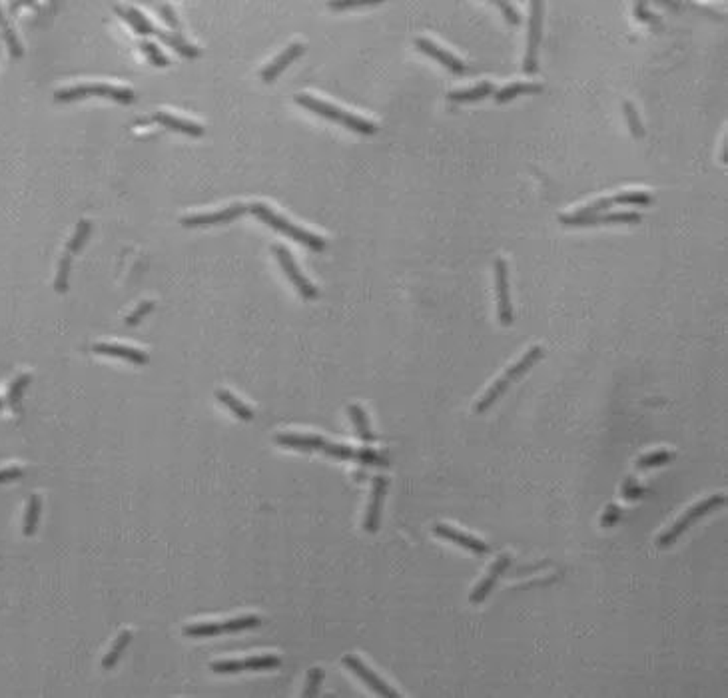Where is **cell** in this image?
I'll return each mask as SVG.
<instances>
[{"mask_svg":"<svg viewBox=\"0 0 728 698\" xmlns=\"http://www.w3.org/2000/svg\"><path fill=\"white\" fill-rule=\"evenodd\" d=\"M152 309H154V302H142L138 308L134 309V311L126 317V326H138Z\"/></svg>","mask_w":728,"mask_h":698,"instance_id":"ab89813d","label":"cell"},{"mask_svg":"<svg viewBox=\"0 0 728 698\" xmlns=\"http://www.w3.org/2000/svg\"><path fill=\"white\" fill-rule=\"evenodd\" d=\"M495 289H497V311H499V322L503 328H509L513 324V304H511V291H509V271L507 262L503 258L495 260Z\"/></svg>","mask_w":728,"mask_h":698,"instance_id":"30bf717a","label":"cell"},{"mask_svg":"<svg viewBox=\"0 0 728 698\" xmlns=\"http://www.w3.org/2000/svg\"><path fill=\"white\" fill-rule=\"evenodd\" d=\"M140 50L144 52L146 56H148V60L152 62L154 66H168V64H170V58L158 48V44H154V42L142 41L140 42Z\"/></svg>","mask_w":728,"mask_h":698,"instance_id":"d590c367","label":"cell"},{"mask_svg":"<svg viewBox=\"0 0 728 698\" xmlns=\"http://www.w3.org/2000/svg\"><path fill=\"white\" fill-rule=\"evenodd\" d=\"M369 4H377L372 0H352V2H330L332 10H348V8H359V6H369Z\"/></svg>","mask_w":728,"mask_h":698,"instance_id":"7bdbcfd3","label":"cell"},{"mask_svg":"<svg viewBox=\"0 0 728 698\" xmlns=\"http://www.w3.org/2000/svg\"><path fill=\"white\" fill-rule=\"evenodd\" d=\"M92 351L102 353V355L120 357V359H126V361L136 363V365H144L146 361H148V355H146L144 351L128 348V346H120V344H94V346H92Z\"/></svg>","mask_w":728,"mask_h":698,"instance_id":"d6986e66","label":"cell"},{"mask_svg":"<svg viewBox=\"0 0 728 698\" xmlns=\"http://www.w3.org/2000/svg\"><path fill=\"white\" fill-rule=\"evenodd\" d=\"M88 96H102V98H110L120 104L134 102V92L124 86H110V84H78L72 88H62L54 92V100L56 102H72V100H80V98H88Z\"/></svg>","mask_w":728,"mask_h":698,"instance_id":"8992f818","label":"cell"},{"mask_svg":"<svg viewBox=\"0 0 728 698\" xmlns=\"http://www.w3.org/2000/svg\"><path fill=\"white\" fill-rule=\"evenodd\" d=\"M670 459H674V455H672L670 451L648 453V455H645V457H641V459H639L637 469L645 471V469H652V467H661V465H666Z\"/></svg>","mask_w":728,"mask_h":698,"instance_id":"1f68e13d","label":"cell"},{"mask_svg":"<svg viewBox=\"0 0 728 698\" xmlns=\"http://www.w3.org/2000/svg\"><path fill=\"white\" fill-rule=\"evenodd\" d=\"M543 30V2H531V19H529V38L527 52L523 60V72L537 74L539 70V44Z\"/></svg>","mask_w":728,"mask_h":698,"instance_id":"52a82bcc","label":"cell"},{"mask_svg":"<svg viewBox=\"0 0 728 698\" xmlns=\"http://www.w3.org/2000/svg\"><path fill=\"white\" fill-rule=\"evenodd\" d=\"M295 102L299 104V106H304L306 110L313 112V114H317V116H321V118H326V120L341 124V126H345L348 130H354L357 134L372 136V134L377 132V126H375L374 122H369V120H365V118H361V116H355L352 112H345V110H341L339 106H333V104L330 102L317 100V98H313L310 94H297V96H295Z\"/></svg>","mask_w":728,"mask_h":698,"instance_id":"7a4b0ae2","label":"cell"},{"mask_svg":"<svg viewBox=\"0 0 728 698\" xmlns=\"http://www.w3.org/2000/svg\"><path fill=\"white\" fill-rule=\"evenodd\" d=\"M348 413H350V417H352V421H354V427L357 435H359V439H361L363 443H374L375 433L372 431L367 413L361 409L359 405H350V407H348Z\"/></svg>","mask_w":728,"mask_h":698,"instance_id":"d4e9b609","label":"cell"},{"mask_svg":"<svg viewBox=\"0 0 728 698\" xmlns=\"http://www.w3.org/2000/svg\"><path fill=\"white\" fill-rule=\"evenodd\" d=\"M258 624H260V618L255 615L238 616V618H231V620L222 622V633H238V631L253 629V627H258Z\"/></svg>","mask_w":728,"mask_h":698,"instance_id":"d6a6232c","label":"cell"},{"mask_svg":"<svg viewBox=\"0 0 728 698\" xmlns=\"http://www.w3.org/2000/svg\"><path fill=\"white\" fill-rule=\"evenodd\" d=\"M271 249H273V254H275V258H277L280 266H282V269H284V273L288 275V280L291 282V286L299 291V295H302L304 300H315V297H317V288H315L312 282H310V280H308V278L299 271V267H297V264H295V260L291 258V254L288 251V247L273 246Z\"/></svg>","mask_w":728,"mask_h":698,"instance_id":"ba28073f","label":"cell"},{"mask_svg":"<svg viewBox=\"0 0 728 698\" xmlns=\"http://www.w3.org/2000/svg\"><path fill=\"white\" fill-rule=\"evenodd\" d=\"M321 682H323V671H321V668H317V666H313L312 671L308 673V680H306V690H304V697L306 698L317 697Z\"/></svg>","mask_w":728,"mask_h":698,"instance_id":"f35d334b","label":"cell"},{"mask_svg":"<svg viewBox=\"0 0 728 698\" xmlns=\"http://www.w3.org/2000/svg\"><path fill=\"white\" fill-rule=\"evenodd\" d=\"M41 509L42 499L38 495H32L30 501H28V507H26V517H24V534L26 537L36 533V525H38V519H41Z\"/></svg>","mask_w":728,"mask_h":698,"instance_id":"83f0119b","label":"cell"},{"mask_svg":"<svg viewBox=\"0 0 728 698\" xmlns=\"http://www.w3.org/2000/svg\"><path fill=\"white\" fill-rule=\"evenodd\" d=\"M541 90L543 84L539 82H513L509 84V86H505V88H501V90H497V92L493 94V98H495V102L497 104H505L515 100L521 94H537V92H541Z\"/></svg>","mask_w":728,"mask_h":698,"instance_id":"603a6c76","label":"cell"},{"mask_svg":"<svg viewBox=\"0 0 728 698\" xmlns=\"http://www.w3.org/2000/svg\"><path fill=\"white\" fill-rule=\"evenodd\" d=\"M216 397H218L220 403H224L238 419H242V421H251V419H253V411H251L246 403H242L234 393H229V391L226 390H218L216 391Z\"/></svg>","mask_w":728,"mask_h":698,"instance_id":"484cf974","label":"cell"},{"mask_svg":"<svg viewBox=\"0 0 728 698\" xmlns=\"http://www.w3.org/2000/svg\"><path fill=\"white\" fill-rule=\"evenodd\" d=\"M154 34L162 42H166L172 50H176L178 54H182V56H186V58H198V56H200V50H198L194 44L184 41L182 34H178V32H166V30H158V28H156Z\"/></svg>","mask_w":728,"mask_h":698,"instance_id":"cb8c5ba5","label":"cell"},{"mask_svg":"<svg viewBox=\"0 0 728 698\" xmlns=\"http://www.w3.org/2000/svg\"><path fill=\"white\" fill-rule=\"evenodd\" d=\"M635 12H637V19H639V21L650 22L652 26H655V24H659V21H657V19L648 12V8H646L645 4H635Z\"/></svg>","mask_w":728,"mask_h":698,"instance_id":"ee69618b","label":"cell"},{"mask_svg":"<svg viewBox=\"0 0 728 698\" xmlns=\"http://www.w3.org/2000/svg\"><path fill=\"white\" fill-rule=\"evenodd\" d=\"M511 567V556L509 554H501L499 559L489 567V573L485 575V578L479 583L477 587H475V591L469 595V600H471V605H479V603H483L487 596H489V593L495 589V585L499 583V578L505 573H507V569Z\"/></svg>","mask_w":728,"mask_h":698,"instance_id":"2e32d148","label":"cell"},{"mask_svg":"<svg viewBox=\"0 0 728 698\" xmlns=\"http://www.w3.org/2000/svg\"><path fill=\"white\" fill-rule=\"evenodd\" d=\"M725 503H727V497H725V495H710L705 501L692 505L690 509H687V513L683 515L681 519H676V521L666 529L665 533L659 537V547H663V549L672 547L696 521H701L703 517H707L708 513H712V511H716V509H720Z\"/></svg>","mask_w":728,"mask_h":698,"instance_id":"5b68a950","label":"cell"},{"mask_svg":"<svg viewBox=\"0 0 728 698\" xmlns=\"http://www.w3.org/2000/svg\"><path fill=\"white\" fill-rule=\"evenodd\" d=\"M248 212V207L244 204H231L220 212H212V214H194V216H186L180 220V224L184 227H198V226H218V224H228L238 220L240 216H244Z\"/></svg>","mask_w":728,"mask_h":698,"instance_id":"4fadbf2b","label":"cell"},{"mask_svg":"<svg viewBox=\"0 0 728 698\" xmlns=\"http://www.w3.org/2000/svg\"><path fill=\"white\" fill-rule=\"evenodd\" d=\"M2 405H4V401H2V399H0V409H2Z\"/></svg>","mask_w":728,"mask_h":698,"instance_id":"7dc6e473","label":"cell"},{"mask_svg":"<svg viewBox=\"0 0 728 698\" xmlns=\"http://www.w3.org/2000/svg\"><path fill=\"white\" fill-rule=\"evenodd\" d=\"M341 662H343V666L345 668H350L352 673H354L355 677L357 678H361L374 693H377L379 697H387V698H399V693H397L396 688H391L383 678H379L377 675H375L374 671L372 668H367L365 666V662L361 660V658H357L355 655H345V657L341 658Z\"/></svg>","mask_w":728,"mask_h":698,"instance_id":"8fae6325","label":"cell"},{"mask_svg":"<svg viewBox=\"0 0 728 698\" xmlns=\"http://www.w3.org/2000/svg\"><path fill=\"white\" fill-rule=\"evenodd\" d=\"M152 120L162 124V126H166V128L174 130V132H182V134L194 136V138H198V136L204 134V126H202V124L192 122V120H184V118H176V116L166 114V112H156Z\"/></svg>","mask_w":728,"mask_h":698,"instance_id":"ffe728a7","label":"cell"},{"mask_svg":"<svg viewBox=\"0 0 728 698\" xmlns=\"http://www.w3.org/2000/svg\"><path fill=\"white\" fill-rule=\"evenodd\" d=\"M244 671H268V668H277L282 664V660L277 657H250L242 660Z\"/></svg>","mask_w":728,"mask_h":698,"instance_id":"836d02e7","label":"cell"},{"mask_svg":"<svg viewBox=\"0 0 728 698\" xmlns=\"http://www.w3.org/2000/svg\"><path fill=\"white\" fill-rule=\"evenodd\" d=\"M416 46L421 50V52H423V54H427L429 58H433V60L439 62L443 68H447L449 72H453V74H465V72H467L465 62L459 60L455 54H451L449 50L441 48V46L435 44L433 41H429V38H417Z\"/></svg>","mask_w":728,"mask_h":698,"instance_id":"e0dca14e","label":"cell"},{"mask_svg":"<svg viewBox=\"0 0 728 698\" xmlns=\"http://www.w3.org/2000/svg\"><path fill=\"white\" fill-rule=\"evenodd\" d=\"M130 640H132V633H130V631H122V633L116 637L114 644H112V649H110V653L106 655L104 662H102V666H104V668H112V666H116V662L120 660L122 653L128 649Z\"/></svg>","mask_w":728,"mask_h":698,"instance_id":"f1b7e54d","label":"cell"},{"mask_svg":"<svg viewBox=\"0 0 728 698\" xmlns=\"http://www.w3.org/2000/svg\"><path fill=\"white\" fill-rule=\"evenodd\" d=\"M0 32H2V36H4V41H6V46H8V50H10V56H12V58H21L22 54H24L22 44L21 41L16 38V34H14L10 22L6 21V16H4V12H2V6H0Z\"/></svg>","mask_w":728,"mask_h":698,"instance_id":"4316f807","label":"cell"},{"mask_svg":"<svg viewBox=\"0 0 728 698\" xmlns=\"http://www.w3.org/2000/svg\"><path fill=\"white\" fill-rule=\"evenodd\" d=\"M543 355H545V351H543L541 346H533L531 349H527V353L521 357L519 361L515 363V365H511L509 370L505 371L503 375H501L499 379L489 387V390L485 391V395L481 397L477 401V405H475V413H485V411H489L497 401H499L501 397L505 395V391L509 390V385L511 383H515L517 379H521L525 373H529V371L533 370L539 361L543 359Z\"/></svg>","mask_w":728,"mask_h":698,"instance_id":"6da1fadb","label":"cell"},{"mask_svg":"<svg viewBox=\"0 0 728 698\" xmlns=\"http://www.w3.org/2000/svg\"><path fill=\"white\" fill-rule=\"evenodd\" d=\"M90 232H92V224H90L88 220L78 222V226H76V232H74L72 240L68 242V254H78V251L84 247V244L88 242Z\"/></svg>","mask_w":728,"mask_h":698,"instance_id":"4dcf8cb0","label":"cell"},{"mask_svg":"<svg viewBox=\"0 0 728 698\" xmlns=\"http://www.w3.org/2000/svg\"><path fill=\"white\" fill-rule=\"evenodd\" d=\"M250 212L260 222H264L266 226L273 227L275 232L286 234L288 238L295 240L297 244H304V246H308L310 249H313V251H323V249H326V240H323V238L315 236V234L304 229V227L291 224L286 218H282L280 214H275V212H273L271 207H268L266 204H251Z\"/></svg>","mask_w":728,"mask_h":698,"instance_id":"3957f363","label":"cell"},{"mask_svg":"<svg viewBox=\"0 0 728 698\" xmlns=\"http://www.w3.org/2000/svg\"><path fill=\"white\" fill-rule=\"evenodd\" d=\"M497 6H499L501 12H503L505 21L509 22V24H513V26H519L521 16L519 12H517V8H515V4H511V2H497Z\"/></svg>","mask_w":728,"mask_h":698,"instance_id":"b9f144b4","label":"cell"},{"mask_svg":"<svg viewBox=\"0 0 728 698\" xmlns=\"http://www.w3.org/2000/svg\"><path fill=\"white\" fill-rule=\"evenodd\" d=\"M387 477L377 475L374 477V485H372V499L367 505V513H365V523L363 529L367 533H377L379 523H381V509H383V501H385V493H387Z\"/></svg>","mask_w":728,"mask_h":698,"instance_id":"5bb4252c","label":"cell"},{"mask_svg":"<svg viewBox=\"0 0 728 698\" xmlns=\"http://www.w3.org/2000/svg\"><path fill=\"white\" fill-rule=\"evenodd\" d=\"M433 533H435L437 537H441L443 541H451V543H455L457 547H463V549L479 554V556H481V554H487L491 551L485 541H481V539L473 537V534L457 531V529H453V527H449V525H443V523H437L435 527H433Z\"/></svg>","mask_w":728,"mask_h":698,"instance_id":"9a60e30c","label":"cell"},{"mask_svg":"<svg viewBox=\"0 0 728 698\" xmlns=\"http://www.w3.org/2000/svg\"><path fill=\"white\" fill-rule=\"evenodd\" d=\"M624 116H626V122H628V128H630V134L635 138H643L645 136V128H643V122L639 118V112L637 108L633 106V102H624Z\"/></svg>","mask_w":728,"mask_h":698,"instance_id":"e575fe53","label":"cell"},{"mask_svg":"<svg viewBox=\"0 0 728 698\" xmlns=\"http://www.w3.org/2000/svg\"><path fill=\"white\" fill-rule=\"evenodd\" d=\"M156 8H158L160 16L164 19V22H166L168 26H172V28H174V32H178V34H180V22H178V19H176V14H174L172 6H170V4H156Z\"/></svg>","mask_w":728,"mask_h":698,"instance_id":"60d3db41","label":"cell"},{"mask_svg":"<svg viewBox=\"0 0 728 698\" xmlns=\"http://www.w3.org/2000/svg\"><path fill=\"white\" fill-rule=\"evenodd\" d=\"M184 635L186 637H216V635H222V624H192V627H186L184 629Z\"/></svg>","mask_w":728,"mask_h":698,"instance_id":"74e56055","label":"cell"},{"mask_svg":"<svg viewBox=\"0 0 728 698\" xmlns=\"http://www.w3.org/2000/svg\"><path fill=\"white\" fill-rule=\"evenodd\" d=\"M22 477V469L19 467H8V469H0V483H6V481H14Z\"/></svg>","mask_w":728,"mask_h":698,"instance_id":"f6af8a7d","label":"cell"},{"mask_svg":"<svg viewBox=\"0 0 728 698\" xmlns=\"http://www.w3.org/2000/svg\"><path fill=\"white\" fill-rule=\"evenodd\" d=\"M275 441L284 447L290 449H297V451H321L328 457H335L341 461L354 459L357 461V449H352L350 445H339V443H332L319 435H295V433H280L275 437Z\"/></svg>","mask_w":728,"mask_h":698,"instance_id":"277c9868","label":"cell"},{"mask_svg":"<svg viewBox=\"0 0 728 698\" xmlns=\"http://www.w3.org/2000/svg\"><path fill=\"white\" fill-rule=\"evenodd\" d=\"M621 517V511H619V507H615V505H611L608 509H606V513H604L603 517V525L606 527V525H613L617 519Z\"/></svg>","mask_w":728,"mask_h":698,"instance_id":"bcb514c9","label":"cell"},{"mask_svg":"<svg viewBox=\"0 0 728 698\" xmlns=\"http://www.w3.org/2000/svg\"><path fill=\"white\" fill-rule=\"evenodd\" d=\"M650 194L646 192H639V190H630V192H623V194H617V196H611V198H603V200H597L593 204L584 205L579 212L571 214L575 218H584V216H595V214H603L604 210H608L611 205H621V204H630V205H648L650 204Z\"/></svg>","mask_w":728,"mask_h":698,"instance_id":"9c48e42d","label":"cell"},{"mask_svg":"<svg viewBox=\"0 0 728 698\" xmlns=\"http://www.w3.org/2000/svg\"><path fill=\"white\" fill-rule=\"evenodd\" d=\"M565 226H611V224H639L643 218L637 212H617V214H595V216H561L559 218Z\"/></svg>","mask_w":728,"mask_h":698,"instance_id":"7c38bea8","label":"cell"},{"mask_svg":"<svg viewBox=\"0 0 728 698\" xmlns=\"http://www.w3.org/2000/svg\"><path fill=\"white\" fill-rule=\"evenodd\" d=\"M304 52H306V46H304L302 42H291L290 46H288L275 60L270 62V64L262 70V80H264V82H273V80L290 66L291 62L297 60Z\"/></svg>","mask_w":728,"mask_h":698,"instance_id":"ac0fdd59","label":"cell"},{"mask_svg":"<svg viewBox=\"0 0 728 698\" xmlns=\"http://www.w3.org/2000/svg\"><path fill=\"white\" fill-rule=\"evenodd\" d=\"M495 94V88L491 82H481L473 88H465V90H453L447 94V100L453 104H465V102H479L487 96Z\"/></svg>","mask_w":728,"mask_h":698,"instance_id":"7402d4cb","label":"cell"},{"mask_svg":"<svg viewBox=\"0 0 728 698\" xmlns=\"http://www.w3.org/2000/svg\"><path fill=\"white\" fill-rule=\"evenodd\" d=\"M30 379H32V375H30V373H22V375H19V377L10 383V387H8V395H6V401H8V405H10L14 411H19V407H21L22 393H24V390H26V385L30 383Z\"/></svg>","mask_w":728,"mask_h":698,"instance_id":"f546056e","label":"cell"},{"mask_svg":"<svg viewBox=\"0 0 728 698\" xmlns=\"http://www.w3.org/2000/svg\"><path fill=\"white\" fill-rule=\"evenodd\" d=\"M114 12H116L118 16H122V19H124L138 34H142V36H150V34L156 32V26L148 21L138 8H134V6H114Z\"/></svg>","mask_w":728,"mask_h":698,"instance_id":"44dd1931","label":"cell"},{"mask_svg":"<svg viewBox=\"0 0 728 698\" xmlns=\"http://www.w3.org/2000/svg\"><path fill=\"white\" fill-rule=\"evenodd\" d=\"M70 266H72V262H70V254H66L62 260H60V264H58V273H56V280H54V289H56L58 293H64V291L68 289Z\"/></svg>","mask_w":728,"mask_h":698,"instance_id":"8d00e7d4","label":"cell"}]
</instances>
